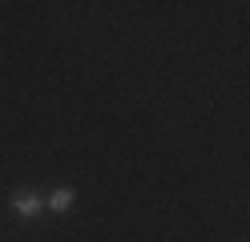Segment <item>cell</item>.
Masks as SVG:
<instances>
[{"mask_svg":"<svg viewBox=\"0 0 250 242\" xmlns=\"http://www.w3.org/2000/svg\"><path fill=\"white\" fill-rule=\"evenodd\" d=\"M8 206H12V214H21V218H37L41 210H44V202H41L37 190H12Z\"/></svg>","mask_w":250,"mask_h":242,"instance_id":"6da1fadb","label":"cell"},{"mask_svg":"<svg viewBox=\"0 0 250 242\" xmlns=\"http://www.w3.org/2000/svg\"><path fill=\"white\" fill-rule=\"evenodd\" d=\"M44 206H49V210H57V214H65V210H73V190H53Z\"/></svg>","mask_w":250,"mask_h":242,"instance_id":"7a4b0ae2","label":"cell"}]
</instances>
